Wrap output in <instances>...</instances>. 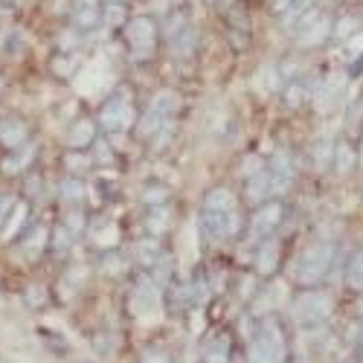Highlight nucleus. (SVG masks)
Wrapping results in <instances>:
<instances>
[{"label":"nucleus","instance_id":"aec40b11","mask_svg":"<svg viewBox=\"0 0 363 363\" xmlns=\"http://www.w3.org/2000/svg\"><path fill=\"white\" fill-rule=\"evenodd\" d=\"M195 47H198L195 26H186V29H180L177 35H172V50H174V55H180V58H189V55L195 52Z\"/></svg>","mask_w":363,"mask_h":363},{"label":"nucleus","instance_id":"f8f14e48","mask_svg":"<svg viewBox=\"0 0 363 363\" xmlns=\"http://www.w3.org/2000/svg\"><path fill=\"white\" fill-rule=\"evenodd\" d=\"M0 143H4L9 151L26 145L29 143V125L23 123L21 116H12V113L4 116L0 119Z\"/></svg>","mask_w":363,"mask_h":363},{"label":"nucleus","instance_id":"c85d7f7f","mask_svg":"<svg viewBox=\"0 0 363 363\" xmlns=\"http://www.w3.org/2000/svg\"><path fill=\"white\" fill-rule=\"evenodd\" d=\"M354 33H360V21L357 18H343V21H337L335 26H331V35L335 38H340V41H346L349 35H354Z\"/></svg>","mask_w":363,"mask_h":363},{"label":"nucleus","instance_id":"f03ea898","mask_svg":"<svg viewBox=\"0 0 363 363\" xmlns=\"http://www.w3.org/2000/svg\"><path fill=\"white\" fill-rule=\"evenodd\" d=\"M247 363H288V340L277 323H264L247 346Z\"/></svg>","mask_w":363,"mask_h":363},{"label":"nucleus","instance_id":"b1692460","mask_svg":"<svg viewBox=\"0 0 363 363\" xmlns=\"http://www.w3.org/2000/svg\"><path fill=\"white\" fill-rule=\"evenodd\" d=\"M73 241H76V235H73L65 224H58V227L50 233V250L58 253V256H65V253L73 247Z\"/></svg>","mask_w":363,"mask_h":363},{"label":"nucleus","instance_id":"39448f33","mask_svg":"<svg viewBox=\"0 0 363 363\" xmlns=\"http://www.w3.org/2000/svg\"><path fill=\"white\" fill-rule=\"evenodd\" d=\"M137 123V108L128 90H113V94L105 99V105L99 108V125L108 134H119V131H128Z\"/></svg>","mask_w":363,"mask_h":363},{"label":"nucleus","instance_id":"58836bf2","mask_svg":"<svg viewBox=\"0 0 363 363\" xmlns=\"http://www.w3.org/2000/svg\"><path fill=\"white\" fill-rule=\"evenodd\" d=\"M302 94H306V87H302V84H291L288 87V96H285L288 105H299L302 102Z\"/></svg>","mask_w":363,"mask_h":363},{"label":"nucleus","instance_id":"393cba45","mask_svg":"<svg viewBox=\"0 0 363 363\" xmlns=\"http://www.w3.org/2000/svg\"><path fill=\"white\" fill-rule=\"evenodd\" d=\"M131 18H128V9L125 4H105L102 6V23L105 26H125Z\"/></svg>","mask_w":363,"mask_h":363},{"label":"nucleus","instance_id":"79ce46f5","mask_svg":"<svg viewBox=\"0 0 363 363\" xmlns=\"http://www.w3.org/2000/svg\"><path fill=\"white\" fill-rule=\"evenodd\" d=\"M0 90H4V76H0Z\"/></svg>","mask_w":363,"mask_h":363},{"label":"nucleus","instance_id":"9b49d317","mask_svg":"<svg viewBox=\"0 0 363 363\" xmlns=\"http://www.w3.org/2000/svg\"><path fill=\"white\" fill-rule=\"evenodd\" d=\"M65 143H67V148H73V151L90 148V145L96 143V123H94V119H87V116H79L76 123L67 128Z\"/></svg>","mask_w":363,"mask_h":363},{"label":"nucleus","instance_id":"0eeeda50","mask_svg":"<svg viewBox=\"0 0 363 363\" xmlns=\"http://www.w3.org/2000/svg\"><path fill=\"white\" fill-rule=\"evenodd\" d=\"M285 209L279 201H264L253 209V216L247 221V241H264L270 238V233H277V227L282 224Z\"/></svg>","mask_w":363,"mask_h":363},{"label":"nucleus","instance_id":"1a4fd4ad","mask_svg":"<svg viewBox=\"0 0 363 363\" xmlns=\"http://www.w3.org/2000/svg\"><path fill=\"white\" fill-rule=\"evenodd\" d=\"M264 169H267L270 180H274L277 195L288 192V186L294 184V177H296V169H294V160L285 155V151H277V155L267 160V166H264Z\"/></svg>","mask_w":363,"mask_h":363},{"label":"nucleus","instance_id":"5701e85b","mask_svg":"<svg viewBox=\"0 0 363 363\" xmlns=\"http://www.w3.org/2000/svg\"><path fill=\"white\" fill-rule=\"evenodd\" d=\"M203 363H230V337H216L203 349Z\"/></svg>","mask_w":363,"mask_h":363},{"label":"nucleus","instance_id":"7c9ffc66","mask_svg":"<svg viewBox=\"0 0 363 363\" xmlns=\"http://www.w3.org/2000/svg\"><path fill=\"white\" fill-rule=\"evenodd\" d=\"M52 67H55V73H58V76L70 79V76L76 73V67H79V58H76V55H58L55 62H52Z\"/></svg>","mask_w":363,"mask_h":363},{"label":"nucleus","instance_id":"a19ab883","mask_svg":"<svg viewBox=\"0 0 363 363\" xmlns=\"http://www.w3.org/2000/svg\"><path fill=\"white\" fill-rule=\"evenodd\" d=\"M360 349H363V323H360Z\"/></svg>","mask_w":363,"mask_h":363},{"label":"nucleus","instance_id":"e433bc0d","mask_svg":"<svg viewBox=\"0 0 363 363\" xmlns=\"http://www.w3.org/2000/svg\"><path fill=\"white\" fill-rule=\"evenodd\" d=\"M26 299H29V306H44V302H47V291L33 285V288L26 291Z\"/></svg>","mask_w":363,"mask_h":363},{"label":"nucleus","instance_id":"2f4dec72","mask_svg":"<svg viewBox=\"0 0 363 363\" xmlns=\"http://www.w3.org/2000/svg\"><path fill=\"white\" fill-rule=\"evenodd\" d=\"M143 201H145L148 206H163V203L169 201V189H163V186H155V184H151V186L143 192Z\"/></svg>","mask_w":363,"mask_h":363},{"label":"nucleus","instance_id":"c9c22d12","mask_svg":"<svg viewBox=\"0 0 363 363\" xmlns=\"http://www.w3.org/2000/svg\"><path fill=\"white\" fill-rule=\"evenodd\" d=\"M140 363H172V357H169V352H163V349H148V352L140 357Z\"/></svg>","mask_w":363,"mask_h":363},{"label":"nucleus","instance_id":"473e14b6","mask_svg":"<svg viewBox=\"0 0 363 363\" xmlns=\"http://www.w3.org/2000/svg\"><path fill=\"white\" fill-rule=\"evenodd\" d=\"M62 224H65L73 235H82V233H84V213H79V209H70V213L62 218Z\"/></svg>","mask_w":363,"mask_h":363},{"label":"nucleus","instance_id":"412c9836","mask_svg":"<svg viewBox=\"0 0 363 363\" xmlns=\"http://www.w3.org/2000/svg\"><path fill=\"white\" fill-rule=\"evenodd\" d=\"M203 206H206V209H235L238 201H235V195H233L230 189L216 186V189H209V192L203 195Z\"/></svg>","mask_w":363,"mask_h":363},{"label":"nucleus","instance_id":"9d476101","mask_svg":"<svg viewBox=\"0 0 363 363\" xmlns=\"http://www.w3.org/2000/svg\"><path fill=\"white\" fill-rule=\"evenodd\" d=\"M277 195V189H274V180H270V174H267V169L262 166L256 174H250L247 177V186H245V201L250 203V206H259V203H264V201H270Z\"/></svg>","mask_w":363,"mask_h":363},{"label":"nucleus","instance_id":"7ed1b4c3","mask_svg":"<svg viewBox=\"0 0 363 363\" xmlns=\"http://www.w3.org/2000/svg\"><path fill=\"white\" fill-rule=\"evenodd\" d=\"M331 308H335V306H331V296L325 291H320V288H302L291 299V317L302 328H311V325L325 323Z\"/></svg>","mask_w":363,"mask_h":363},{"label":"nucleus","instance_id":"cd10ccee","mask_svg":"<svg viewBox=\"0 0 363 363\" xmlns=\"http://www.w3.org/2000/svg\"><path fill=\"white\" fill-rule=\"evenodd\" d=\"M151 105H155L157 111H163L166 116H174L177 113V108H180V99H177V94L174 90H160V94L151 99Z\"/></svg>","mask_w":363,"mask_h":363},{"label":"nucleus","instance_id":"f704fd0d","mask_svg":"<svg viewBox=\"0 0 363 363\" xmlns=\"http://www.w3.org/2000/svg\"><path fill=\"white\" fill-rule=\"evenodd\" d=\"M15 206H18V201L12 195H0V233H4V227H6V221H9Z\"/></svg>","mask_w":363,"mask_h":363},{"label":"nucleus","instance_id":"f3484780","mask_svg":"<svg viewBox=\"0 0 363 363\" xmlns=\"http://www.w3.org/2000/svg\"><path fill=\"white\" fill-rule=\"evenodd\" d=\"M33 160H35V145L26 143L21 148H12V155L4 160V172L6 174H23L29 166H33Z\"/></svg>","mask_w":363,"mask_h":363},{"label":"nucleus","instance_id":"6ab92c4d","mask_svg":"<svg viewBox=\"0 0 363 363\" xmlns=\"http://www.w3.org/2000/svg\"><path fill=\"white\" fill-rule=\"evenodd\" d=\"M134 256H137L143 264H151V267H155L157 262H163V250H160V245H157L155 235L140 238L137 245H134Z\"/></svg>","mask_w":363,"mask_h":363},{"label":"nucleus","instance_id":"ea45409f","mask_svg":"<svg viewBox=\"0 0 363 363\" xmlns=\"http://www.w3.org/2000/svg\"><path fill=\"white\" fill-rule=\"evenodd\" d=\"M105 4H128V0H105Z\"/></svg>","mask_w":363,"mask_h":363},{"label":"nucleus","instance_id":"4be33fe9","mask_svg":"<svg viewBox=\"0 0 363 363\" xmlns=\"http://www.w3.org/2000/svg\"><path fill=\"white\" fill-rule=\"evenodd\" d=\"M29 221V209H26V203H21L18 201V206L12 209V216H9V221H6V227H4V238L6 241H12L15 235L21 238V230H23V224Z\"/></svg>","mask_w":363,"mask_h":363},{"label":"nucleus","instance_id":"ddd939ff","mask_svg":"<svg viewBox=\"0 0 363 363\" xmlns=\"http://www.w3.org/2000/svg\"><path fill=\"white\" fill-rule=\"evenodd\" d=\"M172 123V116H166L163 111H157L155 105H148V111L137 119V134H140V140H155L166 125Z\"/></svg>","mask_w":363,"mask_h":363},{"label":"nucleus","instance_id":"2eb2a0df","mask_svg":"<svg viewBox=\"0 0 363 363\" xmlns=\"http://www.w3.org/2000/svg\"><path fill=\"white\" fill-rule=\"evenodd\" d=\"M21 250H23V256L26 259H38L47 247H50V233L38 224V227H26L23 233H21Z\"/></svg>","mask_w":363,"mask_h":363},{"label":"nucleus","instance_id":"6e6552de","mask_svg":"<svg viewBox=\"0 0 363 363\" xmlns=\"http://www.w3.org/2000/svg\"><path fill=\"white\" fill-rule=\"evenodd\" d=\"M102 6L99 0H73L70 6V21L76 29H82V33H90V29H96L102 23Z\"/></svg>","mask_w":363,"mask_h":363},{"label":"nucleus","instance_id":"bb28decb","mask_svg":"<svg viewBox=\"0 0 363 363\" xmlns=\"http://www.w3.org/2000/svg\"><path fill=\"white\" fill-rule=\"evenodd\" d=\"M346 282H349V288L363 291V250L352 256V262L346 267Z\"/></svg>","mask_w":363,"mask_h":363},{"label":"nucleus","instance_id":"423d86ee","mask_svg":"<svg viewBox=\"0 0 363 363\" xmlns=\"http://www.w3.org/2000/svg\"><path fill=\"white\" fill-rule=\"evenodd\" d=\"M125 44L134 62H145L157 50V23L148 15H137L125 23Z\"/></svg>","mask_w":363,"mask_h":363},{"label":"nucleus","instance_id":"20e7f679","mask_svg":"<svg viewBox=\"0 0 363 363\" xmlns=\"http://www.w3.org/2000/svg\"><path fill=\"white\" fill-rule=\"evenodd\" d=\"M198 227L201 235L209 241V245H227L241 233V213L235 209H201L198 216Z\"/></svg>","mask_w":363,"mask_h":363},{"label":"nucleus","instance_id":"dca6fc26","mask_svg":"<svg viewBox=\"0 0 363 363\" xmlns=\"http://www.w3.org/2000/svg\"><path fill=\"white\" fill-rule=\"evenodd\" d=\"M279 259H282L279 241L264 238L262 245H259V253H256V270H259L262 277H270V274H274V270L279 267Z\"/></svg>","mask_w":363,"mask_h":363},{"label":"nucleus","instance_id":"4c0bfd02","mask_svg":"<svg viewBox=\"0 0 363 363\" xmlns=\"http://www.w3.org/2000/svg\"><path fill=\"white\" fill-rule=\"evenodd\" d=\"M331 151H335V148H331L328 143H323L320 148H314V160H320L317 166H325V163H331V157H328V155H331Z\"/></svg>","mask_w":363,"mask_h":363},{"label":"nucleus","instance_id":"4468645a","mask_svg":"<svg viewBox=\"0 0 363 363\" xmlns=\"http://www.w3.org/2000/svg\"><path fill=\"white\" fill-rule=\"evenodd\" d=\"M157 308V285L155 279H140L134 285V294H131V311L134 314H148Z\"/></svg>","mask_w":363,"mask_h":363},{"label":"nucleus","instance_id":"a878e982","mask_svg":"<svg viewBox=\"0 0 363 363\" xmlns=\"http://www.w3.org/2000/svg\"><path fill=\"white\" fill-rule=\"evenodd\" d=\"M354 163H357L354 148H352L349 143H337V145H335V166H337V172L346 174V172L354 169Z\"/></svg>","mask_w":363,"mask_h":363},{"label":"nucleus","instance_id":"c756f323","mask_svg":"<svg viewBox=\"0 0 363 363\" xmlns=\"http://www.w3.org/2000/svg\"><path fill=\"white\" fill-rule=\"evenodd\" d=\"M90 163H94V157L90 155H84V151H73L70 148V155H67V169H70V174H82V172H87L90 169Z\"/></svg>","mask_w":363,"mask_h":363},{"label":"nucleus","instance_id":"a211bd4d","mask_svg":"<svg viewBox=\"0 0 363 363\" xmlns=\"http://www.w3.org/2000/svg\"><path fill=\"white\" fill-rule=\"evenodd\" d=\"M84 195H87V186H84V180L76 177V174H70L67 180L58 184V198H62L65 203H70V206H79L84 201Z\"/></svg>","mask_w":363,"mask_h":363},{"label":"nucleus","instance_id":"72a5a7b5","mask_svg":"<svg viewBox=\"0 0 363 363\" xmlns=\"http://www.w3.org/2000/svg\"><path fill=\"white\" fill-rule=\"evenodd\" d=\"M102 270H108V274H123L125 270V259L119 253H105L102 256Z\"/></svg>","mask_w":363,"mask_h":363},{"label":"nucleus","instance_id":"f257e3e1","mask_svg":"<svg viewBox=\"0 0 363 363\" xmlns=\"http://www.w3.org/2000/svg\"><path fill=\"white\" fill-rule=\"evenodd\" d=\"M337 247L328 245V241H320V245H311L299 253L296 267H294V282L302 288H317L328 274H331V264H335Z\"/></svg>","mask_w":363,"mask_h":363}]
</instances>
